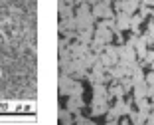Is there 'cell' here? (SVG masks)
I'll use <instances>...</instances> for the list:
<instances>
[{"label":"cell","instance_id":"obj_10","mask_svg":"<svg viewBox=\"0 0 154 125\" xmlns=\"http://www.w3.org/2000/svg\"><path fill=\"white\" fill-rule=\"evenodd\" d=\"M93 119H89V117H83L81 113H77L75 115V123H91Z\"/></svg>","mask_w":154,"mask_h":125},{"label":"cell","instance_id":"obj_4","mask_svg":"<svg viewBox=\"0 0 154 125\" xmlns=\"http://www.w3.org/2000/svg\"><path fill=\"white\" fill-rule=\"evenodd\" d=\"M131 16L128 12H117L115 14V22H117V28H121L122 32H128L131 30Z\"/></svg>","mask_w":154,"mask_h":125},{"label":"cell","instance_id":"obj_3","mask_svg":"<svg viewBox=\"0 0 154 125\" xmlns=\"http://www.w3.org/2000/svg\"><path fill=\"white\" fill-rule=\"evenodd\" d=\"M73 82H75V78L69 74H59V95L65 97L69 93V89H71Z\"/></svg>","mask_w":154,"mask_h":125},{"label":"cell","instance_id":"obj_6","mask_svg":"<svg viewBox=\"0 0 154 125\" xmlns=\"http://www.w3.org/2000/svg\"><path fill=\"white\" fill-rule=\"evenodd\" d=\"M67 30H77L75 16H71V18H59V34L67 32Z\"/></svg>","mask_w":154,"mask_h":125},{"label":"cell","instance_id":"obj_7","mask_svg":"<svg viewBox=\"0 0 154 125\" xmlns=\"http://www.w3.org/2000/svg\"><path fill=\"white\" fill-rule=\"evenodd\" d=\"M138 6H140V0H122V12L136 14L138 12Z\"/></svg>","mask_w":154,"mask_h":125},{"label":"cell","instance_id":"obj_9","mask_svg":"<svg viewBox=\"0 0 154 125\" xmlns=\"http://www.w3.org/2000/svg\"><path fill=\"white\" fill-rule=\"evenodd\" d=\"M73 117H75V115H73V113L67 109V107L59 109V123H73V121H75Z\"/></svg>","mask_w":154,"mask_h":125},{"label":"cell","instance_id":"obj_2","mask_svg":"<svg viewBox=\"0 0 154 125\" xmlns=\"http://www.w3.org/2000/svg\"><path fill=\"white\" fill-rule=\"evenodd\" d=\"M111 107V101H107V99H101V101H93L91 99V117H103L107 115V111H109Z\"/></svg>","mask_w":154,"mask_h":125},{"label":"cell","instance_id":"obj_1","mask_svg":"<svg viewBox=\"0 0 154 125\" xmlns=\"http://www.w3.org/2000/svg\"><path fill=\"white\" fill-rule=\"evenodd\" d=\"M75 22H77V30H85V28H95L97 20L91 14V4L83 2L75 8Z\"/></svg>","mask_w":154,"mask_h":125},{"label":"cell","instance_id":"obj_5","mask_svg":"<svg viewBox=\"0 0 154 125\" xmlns=\"http://www.w3.org/2000/svg\"><path fill=\"white\" fill-rule=\"evenodd\" d=\"M65 107L71 111L73 115L81 113L83 107H85V103H83V97H67V105H65Z\"/></svg>","mask_w":154,"mask_h":125},{"label":"cell","instance_id":"obj_8","mask_svg":"<svg viewBox=\"0 0 154 125\" xmlns=\"http://www.w3.org/2000/svg\"><path fill=\"white\" fill-rule=\"evenodd\" d=\"M67 97H83V82L75 79L71 89H69V93H67Z\"/></svg>","mask_w":154,"mask_h":125}]
</instances>
